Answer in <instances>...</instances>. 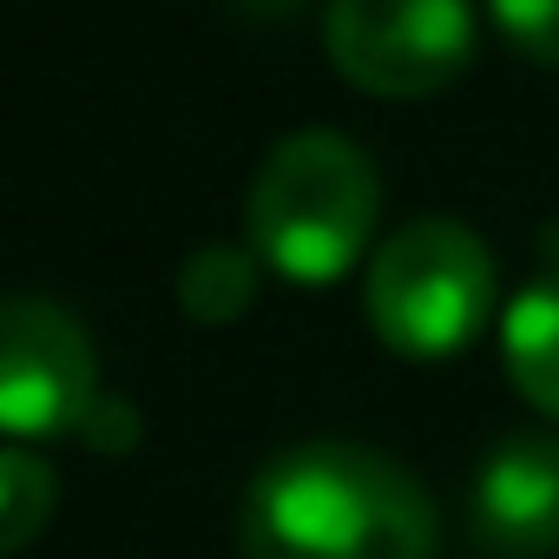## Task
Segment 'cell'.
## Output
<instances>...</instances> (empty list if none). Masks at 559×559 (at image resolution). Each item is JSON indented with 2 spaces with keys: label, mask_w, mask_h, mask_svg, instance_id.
<instances>
[{
  "label": "cell",
  "mask_w": 559,
  "mask_h": 559,
  "mask_svg": "<svg viewBox=\"0 0 559 559\" xmlns=\"http://www.w3.org/2000/svg\"><path fill=\"white\" fill-rule=\"evenodd\" d=\"M243 559H435V500L376 448L304 441L250 480Z\"/></svg>",
  "instance_id": "6da1fadb"
},
{
  "label": "cell",
  "mask_w": 559,
  "mask_h": 559,
  "mask_svg": "<svg viewBox=\"0 0 559 559\" xmlns=\"http://www.w3.org/2000/svg\"><path fill=\"white\" fill-rule=\"evenodd\" d=\"M250 250L297 276V284H330L356 263L376 224V165L356 139L330 126H304L276 139L250 178Z\"/></svg>",
  "instance_id": "7a4b0ae2"
},
{
  "label": "cell",
  "mask_w": 559,
  "mask_h": 559,
  "mask_svg": "<svg viewBox=\"0 0 559 559\" xmlns=\"http://www.w3.org/2000/svg\"><path fill=\"white\" fill-rule=\"evenodd\" d=\"M493 304V257L461 217H408L369 257V330L395 356H454Z\"/></svg>",
  "instance_id": "3957f363"
},
{
  "label": "cell",
  "mask_w": 559,
  "mask_h": 559,
  "mask_svg": "<svg viewBox=\"0 0 559 559\" xmlns=\"http://www.w3.org/2000/svg\"><path fill=\"white\" fill-rule=\"evenodd\" d=\"M323 47L362 93L415 99L467 67L474 8L467 0H330Z\"/></svg>",
  "instance_id": "277c9868"
},
{
  "label": "cell",
  "mask_w": 559,
  "mask_h": 559,
  "mask_svg": "<svg viewBox=\"0 0 559 559\" xmlns=\"http://www.w3.org/2000/svg\"><path fill=\"white\" fill-rule=\"evenodd\" d=\"M93 343L86 330L47 304V297H14L0 310V421L14 441H47L67 435L93 415Z\"/></svg>",
  "instance_id": "5b68a950"
},
{
  "label": "cell",
  "mask_w": 559,
  "mask_h": 559,
  "mask_svg": "<svg viewBox=\"0 0 559 559\" xmlns=\"http://www.w3.org/2000/svg\"><path fill=\"white\" fill-rule=\"evenodd\" d=\"M474 533L500 559L559 552V435H507L467 493Z\"/></svg>",
  "instance_id": "8992f818"
},
{
  "label": "cell",
  "mask_w": 559,
  "mask_h": 559,
  "mask_svg": "<svg viewBox=\"0 0 559 559\" xmlns=\"http://www.w3.org/2000/svg\"><path fill=\"white\" fill-rule=\"evenodd\" d=\"M500 349H507L513 389H520L539 415L559 421V270L533 276V284L507 304Z\"/></svg>",
  "instance_id": "52a82bcc"
},
{
  "label": "cell",
  "mask_w": 559,
  "mask_h": 559,
  "mask_svg": "<svg viewBox=\"0 0 559 559\" xmlns=\"http://www.w3.org/2000/svg\"><path fill=\"white\" fill-rule=\"evenodd\" d=\"M257 297V250L243 243H198L178 270V304L198 323H230Z\"/></svg>",
  "instance_id": "ba28073f"
},
{
  "label": "cell",
  "mask_w": 559,
  "mask_h": 559,
  "mask_svg": "<svg viewBox=\"0 0 559 559\" xmlns=\"http://www.w3.org/2000/svg\"><path fill=\"white\" fill-rule=\"evenodd\" d=\"M0 507H8V520H0V552H21L40 533V520L53 513V474L27 454V441H14L0 454Z\"/></svg>",
  "instance_id": "9c48e42d"
},
{
  "label": "cell",
  "mask_w": 559,
  "mask_h": 559,
  "mask_svg": "<svg viewBox=\"0 0 559 559\" xmlns=\"http://www.w3.org/2000/svg\"><path fill=\"white\" fill-rule=\"evenodd\" d=\"M493 21L513 34V47L559 67V0H493Z\"/></svg>",
  "instance_id": "30bf717a"
},
{
  "label": "cell",
  "mask_w": 559,
  "mask_h": 559,
  "mask_svg": "<svg viewBox=\"0 0 559 559\" xmlns=\"http://www.w3.org/2000/svg\"><path fill=\"white\" fill-rule=\"evenodd\" d=\"M80 428H86V441H93L99 454H126V448L139 441V415H132V402H126V395H99V402H93V415H86Z\"/></svg>",
  "instance_id": "8fae6325"
}]
</instances>
